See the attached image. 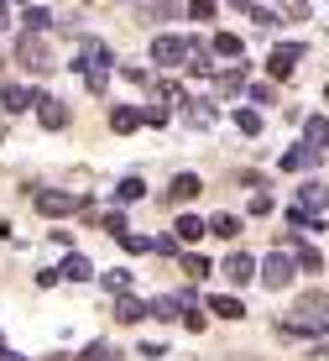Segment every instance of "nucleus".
<instances>
[{"instance_id":"obj_1","label":"nucleus","mask_w":329,"mask_h":361,"mask_svg":"<svg viewBox=\"0 0 329 361\" xmlns=\"http://www.w3.org/2000/svg\"><path fill=\"white\" fill-rule=\"evenodd\" d=\"M283 330H303V335H329V293H309L293 304V319Z\"/></svg>"},{"instance_id":"obj_2","label":"nucleus","mask_w":329,"mask_h":361,"mask_svg":"<svg viewBox=\"0 0 329 361\" xmlns=\"http://www.w3.org/2000/svg\"><path fill=\"white\" fill-rule=\"evenodd\" d=\"M16 53H21V68H32V73H47V68H53V53H47L42 32H27V37L16 42Z\"/></svg>"},{"instance_id":"obj_3","label":"nucleus","mask_w":329,"mask_h":361,"mask_svg":"<svg viewBox=\"0 0 329 361\" xmlns=\"http://www.w3.org/2000/svg\"><path fill=\"white\" fill-rule=\"evenodd\" d=\"M151 63L157 68H183L188 63V37H157V42H151Z\"/></svg>"},{"instance_id":"obj_4","label":"nucleus","mask_w":329,"mask_h":361,"mask_svg":"<svg viewBox=\"0 0 329 361\" xmlns=\"http://www.w3.org/2000/svg\"><path fill=\"white\" fill-rule=\"evenodd\" d=\"M37 209H42V215H73V209H89V199L63 194V189H42L37 194Z\"/></svg>"},{"instance_id":"obj_5","label":"nucleus","mask_w":329,"mask_h":361,"mask_svg":"<svg viewBox=\"0 0 329 361\" xmlns=\"http://www.w3.org/2000/svg\"><path fill=\"white\" fill-rule=\"evenodd\" d=\"M261 283H267V288H287V283H293V257L287 252H267L261 257Z\"/></svg>"},{"instance_id":"obj_6","label":"nucleus","mask_w":329,"mask_h":361,"mask_svg":"<svg viewBox=\"0 0 329 361\" xmlns=\"http://www.w3.org/2000/svg\"><path fill=\"white\" fill-rule=\"evenodd\" d=\"M298 58H303V47H293V42L272 47V58H267V73H272V79H287V73L298 68Z\"/></svg>"},{"instance_id":"obj_7","label":"nucleus","mask_w":329,"mask_h":361,"mask_svg":"<svg viewBox=\"0 0 329 361\" xmlns=\"http://www.w3.org/2000/svg\"><path fill=\"white\" fill-rule=\"evenodd\" d=\"M37 121H42L47 131H58V126H68V105L53 94H37Z\"/></svg>"},{"instance_id":"obj_8","label":"nucleus","mask_w":329,"mask_h":361,"mask_svg":"<svg viewBox=\"0 0 329 361\" xmlns=\"http://www.w3.org/2000/svg\"><path fill=\"white\" fill-rule=\"evenodd\" d=\"M324 204H329L324 183H298V204L293 209H303V215H324Z\"/></svg>"},{"instance_id":"obj_9","label":"nucleus","mask_w":329,"mask_h":361,"mask_svg":"<svg viewBox=\"0 0 329 361\" xmlns=\"http://www.w3.org/2000/svg\"><path fill=\"white\" fill-rule=\"evenodd\" d=\"M225 278H230L235 288H240V283H251V278H256V262H251L246 252H230V257H225Z\"/></svg>"},{"instance_id":"obj_10","label":"nucleus","mask_w":329,"mask_h":361,"mask_svg":"<svg viewBox=\"0 0 329 361\" xmlns=\"http://www.w3.org/2000/svg\"><path fill=\"white\" fill-rule=\"evenodd\" d=\"M199 189H204V183H199V173H178V178H173V189H168V199H173V204H188V199H199Z\"/></svg>"},{"instance_id":"obj_11","label":"nucleus","mask_w":329,"mask_h":361,"mask_svg":"<svg viewBox=\"0 0 329 361\" xmlns=\"http://www.w3.org/2000/svg\"><path fill=\"white\" fill-rule=\"evenodd\" d=\"M151 314V309L142 304V298H131V293H120V304H116V319L120 325H142V319Z\"/></svg>"},{"instance_id":"obj_12","label":"nucleus","mask_w":329,"mask_h":361,"mask_svg":"<svg viewBox=\"0 0 329 361\" xmlns=\"http://www.w3.org/2000/svg\"><path fill=\"white\" fill-rule=\"evenodd\" d=\"M136 126H142V110H136V105H116V110H110V131L131 136Z\"/></svg>"},{"instance_id":"obj_13","label":"nucleus","mask_w":329,"mask_h":361,"mask_svg":"<svg viewBox=\"0 0 329 361\" xmlns=\"http://www.w3.org/2000/svg\"><path fill=\"white\" fill-rule=\"evenodd\" d=\"M0 105H6L11 116H21V110H32V105H37V94H32V90H21V84H6V94H0Z\"/></svg>"},{"instance_id":"obj_14","label":"nucleus","mask_w":329,"mask_h":361,"mask_svg":"<svg viewBox=\"0 0 329 361\" xmlns=\"http://www.w3.org/2000/svg\"><path fill=\"white\" fill-rule=\"evenodd\" d=\"M246 90V68H230V73H214V99H230V94H240Z\"/></svg>"},{"instance_id":"obj_15","label":"nucleus","mask_w":329,"mask_h":361,"mask_svg":"<svg viewBox=\"0 0 329 361\" xmlns=\"http://www.w3.org/2000/svg\"><path fill=\"white\" fill-rule=\"evenodd\" d=\"M303 136H309L314 152H319V147H329V116H309V121H303Z\"/></svg>"},{"instance_id":"obj_16","label":"nucleus","mask_w":329,"mask_h":361,"mask_svg":"<svg viewBox=\"0 0 329 361\" xmlns=\"http://www.w3.org/2000/svg\"><path fill=\"white\" fill-rule=\"evenodd\" d=\"M58 272H63V278H73V283H89V278H94V262H89V257H79V252H73V257H68V262H63Z\"/></svg>"},{"instance_id":"obj_17","label":"nucleus","mask_w":329,"mask_h":361,"mask_svg":"<svg viewBox=\"0 0 329 361\" xmlns=\"http://www.w3.org/2000/svg\"><path fill=\"white\" fill-rule=\"evenodd\" d=\"M209 309H214L220 319H240V314H246V304H240L235 293H214V298H209Z\"/></svg>"},{"instance_id":"obj_18","label":"nucleus","mask_w":329,"mask_h":361,"mask_svg":"<svg viewBox=\"0 0 329 361\" xmlns=\"http://www.w3.org/2000/svg\"><path fill=\"white\" fill-rule=\"evenodd\" d=\"M204 231H214L220 241H235L240 235V215H214V220H204Z\"/></svg>"},{"instance_id":"obj_19","label":"nucleus","mask_w":329,"mask_h":361,"mask_svg":"<svg viewBox=\"0 0 329 361\" xmlns=\"http://www.w3.org/2000/svg\"><path fill=\"white\" fill-rule=\"evenodd\" d=\"M235 131H240V136H261V110H256V105L235 110Z\"/></svg>"},{"instance_id":"obj_20","label":"nucleus","mask_w":329,"mask_h":361,"mask_svg":"<svg viewBox=\"0 0 329 361\" xmlns=\"http://www.w3.org/2000/svg\"><path fill=\"white\" fill-rule=\"evenodd\" d=\"M188 73H199V79H204V73H214L209 68V47H199V42H188V63H183Z\"/></svg>"},{"instance_id":"obj_21","label":"nucleus","mask_w":329,"mask_h":361,"mask_svg":"<svg viewBox=\"0 0 329 361\" xmlns=\"http://www.w3.org/2000/svg\"><path fill=\"white\" fill-rule=\"evenodd\" d=\"M147 309H151V314H157V319H178V314H183V304H178V293H162V298H157V304H147Z\"/></svg>"},{"instance_id":"obj_22","label":"nucleus","mask_w":329,"mask_h":361,"mask_svg":"<svg viewBox=\"0 0 329 361\" xmlns=\"http://www.w3.org/2000/svg\"><path fill=\"white\" fill-rule=\"evenodd\" d=\"M209 53H214V58H240V37H235V32H220Z\"/></svg>"},{"instance_id":"obj_23","label":"nucleus","mask_w":329,"mask_h":361,"mask_svg":"<svg viewBox=\"0 0 329 361\" xmlns=\"http://www.w3.org/2000/svg\"><path fill=\"white\" fill-rule=\"evenodd\" d=\"M314 157H319L314 147H293V152H283V168H287V173H298V168H309Z\"/></svg>"},{"instance_id":"obj_24","label":"nucleus","mask_w":329,"mask_h":361,"mask_svg":"<svg viewBox=\"0 0 329 361\" xmlns=\"http://www.w3.org/2000/svg\"><path fill=\"white\" fill-rule=\"evenodd\" d=\"M293 267H303V272H319V267H324V257L314 252V246H298V252H293Z\"/></svg>"},{"instance_id":"obj_25","label":"nucleus","mask_w":329,"mask_h":361,"mask_svg":"<svg viewBox=\"0 0 329 361\" xmlns=\"http://www.w3.org/2000/svg\"><path fill=\"white\" fill-rule=\"evenodd\" d=\"M147 194V183L142 178H120V189H116V204H131V199H142Z\"/></svg>"},{"instance_id":"obj_26","label":"nucleus","mask_w":329,"mask_h":361,"mask_svg":"<svg viewBox=\"0 0 329 361\" xmlns=\"http://www.w3.org/2000/svg\"><path fill=\"white\" fill-rule=\"evenodd\" d=\"M204 235V220L199 215H178V241H199Z\"/></svg>"},{"instance_id":"obj_27","label":"nucleus","mask_w":329,"mask_h":361,"mask_svg":"<svg viewBox=\"0 0 329 361\" xmlns=\"http://www.w3.org/2000/svg\"><path fill=\"white\" fill-rule=\"evenodd\" d=\"M178 11V0H147V21H168Z\"/></svg>"},{"instance_id":"obj_28","label":"nucleus","mask_w":329,"mask_h":361,"mask_svg":"<svg viewBox=\"0 0 329 361\" xmlns=\"http://www.w3.org/2000/svg\"><path fill=\"white\" fill-rule=\"evenodd\" d=\"M277 21H283V16H272V11L251 6V27H256V32H277Z\"/></svg>"},{"instance_id":"obj_29","label":"nucleus","mask_w":329,"mask_h":361,"mask_svg":"<svg viewBox=\"0 0 329 361\" xmlns=\"http://www.w3.org/2000/svg\"><path fill=\"white\" fill-rule=\"evenodd\" d=\"M21 21H27V32H42L47 21H53V11H47V6H32V11H27Z\"/></svg>"},{"instance_id":"obj_30","label":"nucleus","mask_w":329,"mask_h":361,"mask_svg":"<svg viewBox=\"0 0 329 361\" xmlns=\"http://www.w3.org/2000/svg\"><path fill=\"white\" fill-rule=\"evenodd\" d=\"M168 116H173L168 105H147L142 110V126H168Z\"/></svg>"},{"instance_id":"obj_31","label":"nucleus","mask_w":329,"mask_h":361,"mask_svg":"<svg viewBox=\"0 0 329 361\" xmlns=\"http://www.w3.org/2000/svg\"><path fill=\"white\" fill-rule=\"evenodd\" d=\"M183 272L199 283V278H209V262H204V257H194V252H188V257H183Z\"/></svg>"},{"instance_id":"obj_32","label":"nucleus","mask_w":329,"mask_h":361,"mask_svg":"<svg viewBox=\"0 0 329 361\" xmlns=\"http://www.w3.org/2000/svg\"><path fill=\"white\" fill-rule=\"evenodd\" d=\"M105 288H110V293H125V288H131V272H125V267L105 272Z\"/></svg>"},{"instance_id":"obj_33","label":"nucleus","mask_w":329,"mask_h":361,"mask_svg":"<svg viewBox=\"0 0 329 361\" xmlns=\"http://www.w3.org/2000/svg\"><path fill=\"white\" fill-rule=\"evenodd\" d=\"M110 356H116V351H110V345H105V341H94V345H89V351H84V356H73V361H110Z\"/></svg>"},{"instance_id":"obj_34","label":"nucleus","mask_w":329,"mask_h":361,"mask_svg":"<svg viewBox=\"0 0 329 361\" xmlns=\"http://www.w3.org/2000/svg\"><path fill=\"white\" fill-rule=\"evenodd\" d=\"M116 241L125 246V252H147V246H151V241H147V235H131V231H120V235H116Z\"/></svg>"},{"instance_id":"obj_35","label":"nucleus","mask_w":329,"mask_h":361,"mask_svg":"<svg viewBox=\"0 0 329 361\" xmlns=\"http://www.w3.org/2000/svg\"><path fill=\"white\" fill-rule=\"evenodd\" d=\"M188 16H194V21H209V16H214V0H188Z\"/></svg>"},{"instance_id":"obj_36","label":"nucleus","mask_w":329,"mask_h":361,"mask_svg":"<svg viewBox=\"0 0 329 361\" xmlns=\"http://www.w3.org/2000/svg\"><path fill=\"white\" fill-rule=\"evenodd\" d=\"M251 215H272V194H267V189L251 194Z\"/></svg>"},{"instance_id":"obj_37","label":"nucleus","mask_w":329,"mask_h":361,"mask_svg":"<svg viewBox=\"0 0 329 361\" xmlns=\"http://www.w3.org/2000/svg\"><path fill=\"white\" fill-rule=\"evenodd\" d=\"M283 11H287L283 21H303V16H309V6H303V0H283Z\"/></svg>"},{"instance_id":"obj_38","label":"nucleus","mask_w":329,"mask_h":361,"mask_svg":"<svg viewBox=\"0 0 329 361\" xmlns=\"http://www.w3.org/2000/svg\"><path fill=\"white\" fill-rule=\"evenodd\" d=\"M151 246H157L162 257H173V252H178V235H157V241H151Z\"/></svg>"},{"instance_id":"obj_39","label":"nucleus","mask_w":329,"mask_h":361,"mask_svg":"<svg viewBox=\"0 0 329 361\" xmlns=\"http://www.w3.org/2000/svg\"><path fill=\"white\" fill-rule=\"evenodd\" d=\"M120 73H125V79H131V84H136V90H142V84H147V68H136V63H125Z\"/></svg>"},{"instance_id":"obj_40","label":"nucleus","mask_w":329,"mask_h":361,"mask_svg":"<svg viewBox=\"0 0 329 361\" xmlns=\"http://www.w3.org/2000/svg\"><path fill=\"white\" fill-rule=\"evenodd\" d=\"M0 361H27V356H21V351H0Z\"/></svg>"},{"instance_id":"obj_41","label":"nucleus","mask_w":329,"mask_h":361,"mask_svg":"<svg viewBox=\"0 0 329 361\" xmlns=\"http://www.w3.org/2000/svg\"><path fill=\"white\" fill-rule=\"evenodd\" d=\"M42 361H73V356H63V351H47V356H42Z\"/></svg>"},{"instance_id":"obj_42","label":"nucleus","mask_w":329,"mask_h":361,"mask_svg":"<svg viewBox=\"0 0 329 361\" xmlns=\"http://www.w3.org/2000/svg\"><path fill=\"white\" fill-rule=\"evenodd\" d=\"M0 32H6V0H0Z\"/></svg>"},{"instance_id":"obj_43","label":"nucleus","mask_w":329,"mask_h":361,"mask_svg":"<svg viewBox=\"0 0 329 361\" xmlns=\"http://www.w3.org/2000/svg\"><path fill=\"white\" fill-rule=\"evenodd\" d=\"M324 94H329V90H324Z\"/></svg>"},{"instance_id":"obj_44","label":"nucleus","mask_w":329,"mask_h":361,"mask_svg":"<svg viewBox=\"0 0 329 361\" xmlns=\"http://www.w3.org/2000/svg\"><path fill=\"white\" fill-rule=\"evenodd\" d=\"M235 361H240V356H235Z\"/></svg>"}]
</instances>
